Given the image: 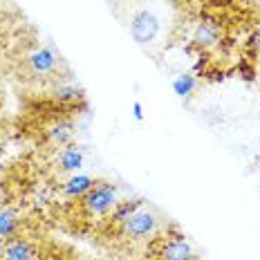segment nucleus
<instances>
[{"instance_id": "f257e3e1", "label": "nucleus", "mask_w": 260, "mask_h": 260, "mask_svg": "<svg viewBox=\"0 0 260 260\" xmlns=\"http://www.w3.org/2000/svg\"><path fill=\"white\" fill-rule=\"evenodd\" d=\"M161 29H164V18H161V14L157 12L155 7H150V5H142V7H137L133 12V16H130V23H128L130 39L142 47L153 45L161 36Z\"/></svg>"}, {"instance_id": "f03ea898", "label": "nucleus", "mask_w": 260, "mask_h": 260, "mask_svg": "<svg viewBox=\"0 0 260 260\" xmlns=\"http://www.w3.org/2000/svg\"><path fill=\"white\" fill-rule=\"evenodd\" d=\"M119 202H121L119 186L115 182H108V180H99L83 200H79L81 209L90 218H108Z\"/></svg>"}, {"instance_id": "7ed1b4c3", "label": "nucleus", "mask_w": 260, "mask_h": 260, "mask_svg": "<svg viewBox=\"0 0 260 260\" xmlns=\"http://www.w3.org/2000/svg\"><path fill=\"white\" fill-rule=\"evenodd\" d=\"M159 231V215L153 209H148L146 204H142L128 220L121 222V234L133 242H142L153 238Z\"/></svg>"}, {"instance_id": "20e7f679", "label": "nucleus", "mask_w": 260, "mask_h": 260, "mask_svg": "<svg viewBox=\"0 0 260 260\" xmlns=\"http://www.w3.org/2000/svg\"><path fill=\"white\" fill-rule=\"evenodd\" d=\"M25 65H27V70H29L34 77L50 79V77H54V74L58 72L61 58H58V54L54 52L50 45H39L25 56Z\"/></svg>"}, {"instance_id": "39448f33", "label": "nucleus", "mask_w": 260, "mask_h": 260, "mask_svg": "<svg viewBox=\"0 0 260 260\" xmlns=\"http://www.w3.org/2000/svg\"><path fill=\"white\" fill-rule=\"evenodd\" d=\"M54 166L61 173H81V169H85V150L77 144H68L63 146L56 153V159H54Z\"/></svg>"}, {"instance_id": "423d86ee", "label": "nucleus", "mask_w": 260, "mask_h": 260, "mask_svg": "<svg viewBox=\"0 0 260 260\" xmlns=\"http://www.w3.org/2000/svg\"><path fill=\"white\" fill-rule=\"evenodd\" d=\"M159 260H198V253H195L191 242L186 240V236L175 234L161 245Z\"/></svg>"}, {"instance_id": "0eeeda50", "label": "nucleus", "mask_w": 260, "mask_h": 260, "mask_svg": "<svg viewBox=\"0 0 260 260\" xmlns=\"http://www.w3.org/2000/svg\"><path fill=\"white\" fill-rule=\"evenodd\" d=\"M99 182L96 177L92 175H85V173H72V175L65 177V182L61 184V193L63 198L68 200H83L85 195H88L92 188H94V184Z\"/></svg>"}, {"instance_id": "6e6552de", "label": "nucleus", "mask_w": 260, "mask_h": 260, "mask_svg": "<svg viewBox=\"0 0 260 260\" xmlns=\"http://www.w3.org/2000/svg\"><path fill=\"white\" fill-rule=\"evenodd\" d=\"M220 39H222L220 27H218V23H213V20H200V23L193 27L191 41L200 50H213L220 43Z\"/></svg>"}, {"instance_id": "1a4fd4ad", "label": "nucleus", "mask_w": 260, "mask_h": 260, "mask_svg": "<svg viewBox=\"0 0 260 260\" xmlns=\"http://www.w3.org/2000/svg\"><path fill=\"white\" fill-rule=\"evenodd\" d=\"M45 139L54 146V148H63V146L72 144L74 126L68 121V119H56V121L45 128Z\"/></svg>"}, {"instance_id": "9d476101", "label": "nucleus", "mask_w": 260, "mask_h": 260, "mask_svg": "<svg viewBox=\"0 0 260 260\" xmlns=\"http://www.w3.org/2000/svg\"><path fill=\"white\" fill-rule=\"evenodd\" d=\"M34 247L23 238L14 236L5 242L3 251H0V260H34Z\"/></svg>"}, {"instance_id": "9b49d317", "label": "nucleus", "mask_w": 260, "mask_h": 260, "mask_svg": "<svg viewBox=\"0 0 260 260\" xmlns=\"http://www.w3.org/2000/svg\"><path fill=\"white\" fill-rule=\"evenodd\" d=\"M50 94L58 104H77V101L83 99V90L77 83H72V81H56L52 85Z\"/></svg>"}, {"instance_id": "f8f14e48", "label": "nucleus", "mask_w": 260, "mask_h": 260, "mask_svg": "<svg viewBox=\"0 0 260 260\" xmlns=\"http://www.w3.org/2000/svg\"><path fill=\"white\" fill-rule=\"evenodd\" d=\"M18 229H20V218L14 209L5 207L0 209V238L9 240V238L18 236Z\"/></svg>"}, {"instance_id": "ddd939ff", "label": "nucleus", "mask_w": 260, "mask_h": 260, "mask_svg": "<svg viewBox=\"0 0 260 260\" xmlns=\"http://www.w3.org/2000/svg\"><path fill=\"white\" fill-rule=\"evenodd\" d=\"M142 204H144V200H121V202L112 209V213L108 215V222H110V224H119V226H121V222L128 220L135 211L142 207Z\"/></svg>"}, {"instance_id": "4468645a", "label": "nucleus", "mask_w": 260, "mask_h": 260, "mask_svg": "<svg viewBox=\"0 0 260 260\" xmlns=\"http://www.w3.org/2000/svg\"><path fill=\"white\" fill-rule=\"evenodd\" d=\"M171 88L177 99H188V96H193V92L198 90V79H195L193 74H177V77L173 79Z\"/></svg>"}, {"instance_id": "2eb2a0df", "label": "nucleus", "mask_w": 260, "mask_h": 260, "mask_svg": "<svg viewBox=\"0 0 260 260\" xmlns=\"http://www.w3.org/2000/svg\"><path fill=\"white\" fill-rule=\"evenodd\" d=\"M247 50H249V54H251L253 58H260V25L251 31V34H249V39H247Z\"/></svg>"}, {"instance_id": "dca6fc26", "label": "nucleus", "mask_w": 260, "mask_h": 260, "mask_svg": "<svg viewBox=\"0 0 260 260\" xmlns=\"http://www.w3.org/2000/svg\"><path fill=\"white\" fill-rule=\"evenodd\" d=\"M133 117L137 119V121H144V119H146V112H144V104H142V101H133Z\"/></svg>"}, {"instance_id": "f3484780", "label": "nucleus", "mask_w": 260, "mask_h": 260, "mask_svg": "<svg viewBox=\"0 0 260 260\" xmlns=\"http://www.w3.org/2000/svg\"><path fill=\"white\" fill-rule=\"evenodd\" d=\"M7 207V195H5V188L0 186V209Z\"/></svg>"}, {"instance_id": "a211bd4d", "label": "nucleus", "mask_w": 260, "mask_h": 260, "mask_svg": "<svg viewBox=\"0 0 260 260\" xmlns=\"http://www.w3.org/2000/svg\"><path fill=\"white\" fill-rule=\"evenodd\" d=\"M5 242H7V240H5V238H0V251H3V247H5Z\"/></svg>"}]
</instances>
